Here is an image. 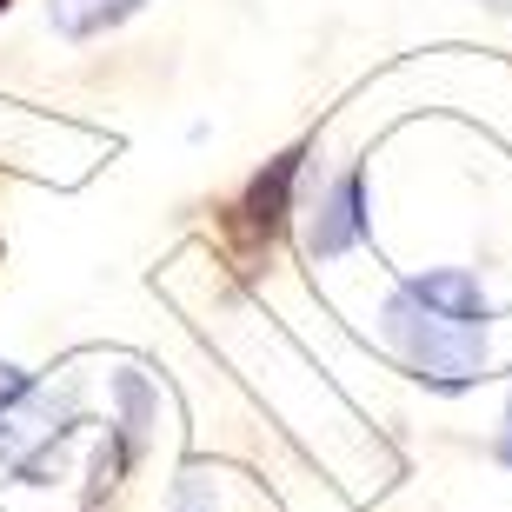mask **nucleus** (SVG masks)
I'll return each instance as SVG.
<instances>
[{
  "label": "nucleus",
  "instance_id": "2",
  "mask_svg": "<svg viewBox=\"0 0 512 512\" xmlns=\"http://www.w3.org/2000/svg\"><path fill=\"white\" fill-rule=\"evenodd\" d=\"M293 180H300V153H280V160H266V167L247 180V193L233 200L227 233H233V247L247 253V260H253V253H266L273 240H280L286 207H293Z\"/></svg>",
  "mask_w": 512,
  "mask_h": 512
},
{
  "label": "nucleus",
  "instance_id": "6",
  "mask_svg": "<svg viewBox=\"0 0 512 512\" xmlns=\"http://www.w3.org/2000/svg\"><path fill=\"white\" fill-rule=\"evenodd\" d=\"M499 466H512V399H506V426H499Z\"/></svg>",
  "mask_w": 512,
  "mask_h": 512
},
{
  "label": "nucleus",
  "instance_id": "3",
  "mask_svg": "<svg viewBox=\"0 0 512 512\" xmlns=\"http://www.w3.org/2000/svg\"><path fill=\"white\" fill-rule=\"evenodd\" d=\"M360 200H366V173L360 167H346L333 187H326V200H320V220H313V253L320 260H333V253H346L353 240L366 233V213H360Z\"/></svg>",
  "mask_w": 512,
  "mask_h": 512
},
{
  "label": "nucleus",
  "instance_id": "1",
  "mask_svg": "<svg viewBox=\"0 0 512 512\" xmlns=\"http://www.w3.org/2000/svg\"><path fill=\"white\" fill-rule=\"evenodd\" d=\"M386 346L413 380L459 393L486 373V333H493V300L479 293L466 266H433L406 280L386 300Z\"/></svg>",
  "mask_w": 512,
  "mask_h": 512
},
{
  "label": "nucleus",
  "instance_id": "5",
  "mask_svg": "<svg viewBox=\"0 0 512 512\" xmlns=\"http://www.w3.org/2000/svg\"><path fill=\"white\" fill-rule=\"evenodd\" d=\"M34 399V380L20 373V366H0V419H14V406Z\"/></svg>",
  "mask_w": 512,
  "mask_h": 512
},
{
  "label": "nucleus",
  "instance_id": "7",
  "mask_svg": "<svg viewBox=\"0 0 512 512\" xmlns=\"http://www.w3.org/2000/svg\"><path fill=\"white\" fill-rule=\"evenodd\" d=\"M486 7H512V0H486Z\"/></svg>",
  "mask_w": 512,
  "mask_h": 512
},
{
  "label": "nucleus",
  "instance_id": "8",
  "mask_svg": "<svg viewBox=\"0 0 512 512\" xmlns=\"http://www.w3.org/2000/svg\"><path fill=\"white\" fill-rule=\"evenodd\" d=\"M7 7H14V0H0V14H7Z\"/></svg>",
  "mask_w": 512,
  "mask_h": 512
},
{
  "label": "nucleus",
  "instance_id": "4",
  "mask_svg": "<svg viewBox=\"0 0 512 512\" xmlns=\"http://www.w3.org/2000/svg\"><path fill=\"white\" fill-rule=\"evenodd\" d=\"M140 7L147 0H54V27L67 40H94L107 27H120V20H133Z\"/></svg>",
  "mask_w": 512,
  "mask_h": 512
}]
</instances>
